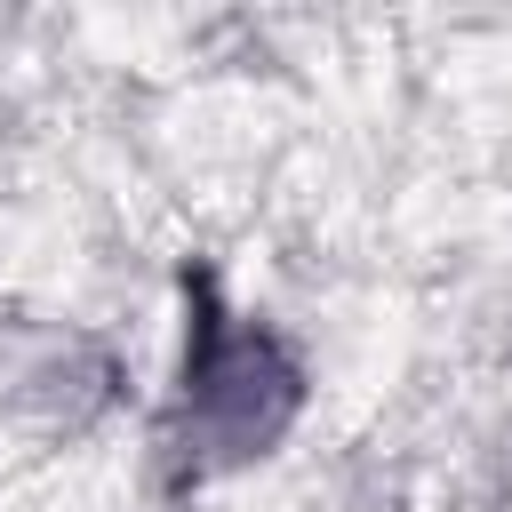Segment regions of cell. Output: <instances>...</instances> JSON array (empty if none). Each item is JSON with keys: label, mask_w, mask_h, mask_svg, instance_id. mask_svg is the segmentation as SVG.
Here are the masks:
<instances>
[{"label": "cell", "mask_w": 512, "mask_h": 512, "mask_svg": "<svg viewBox=\"0 0 512 512\" xmlns=\"http://www.w3.org/2000/svg\"><path fill=\"white\" fill-rule=\"evenodd\" d=\"M184 296H192V336H184V392H176L168 448L184 480H216L280 448V432L304 408V368L272 328L232 320L208 272H192Z\"/></svg>", "instance_id": "6da1fadb"}, {"label": "cell", "mask_w": 512, "mask_h": 512, "mask_svg": "<svg viewBox=\"0 0 512 512\" xmlns=\"http://www.w3.org/2000/svg\"><path fill=\"white\" fill-rule=\"evenodd\" d=\"M112 400V360L88 336H24L8 352V408L40 432H80Z\"/></svg>", "instance_id": "7a4b0ae2"}]
</instances>
